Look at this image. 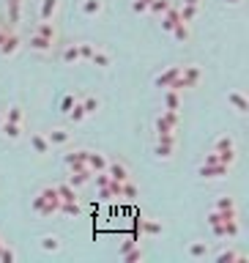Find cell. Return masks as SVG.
I'll list each match as a JSON object with an SVG mask.
<instances>
[{"mask_svg":"<svg viewBox=\"0 0 249 263\" xmlns=\"http://www.w3.org/2000/svg\"><path fill=\"white\" fill-rule=\"evenodd\" d=\"M176 77H181V63H170L167 69L153 74V88H161V91H164V88H170V83Z\"/></svg>","mask_w":249,"mask_h":263,"instance_id":"6da1fadb","label":"cell"},{"mask_svg":"<svg viewBox=\"0 0 249 263\" xmlns=\"http://www.w3.org/2000/svg\"><path fill=\"white\" fill-rule=\"evenodd\" d=\"M181 80H184L186 91H189V88H197L200 83H203V69H200L197 63H186V66H181Z\"/></svg>","mask_w":249,"mask_h":263,"instance_id":"7a4b0ae2","label":"cell"},{"mask_svg":"<svg viewBox=\"0 0 249 263\" xmlns=\"http://www.w3.org/2000/svg\"><path fill=\"white\" fill-rule=\"evenodd\" d=\"M85 159H88V148H74V151L63 154V165L69 167V170H82Z\"/></svg>","mask_w":249,"mask_h":263,"instance_id":"3957f363","label":"cell"},{"mask_svg":"<svg viewBox=\"0 0 249 263\" xmlns=\"http://www.w3.org/2000/svg\"><path fill=\"white\" fill-rule=\"evenodd\" d=\"M107 175H110L112 181H126L129 178V165H126L123 159H107V170H104Z\"/></svg>","mask_w":249,"mask_h":263,"instance_id":"277c9868","label":"cell"},{"mask_svg":"<svg viewBox=\"0 0 249 263\" xmlns=\"http://www.w3.org/2000/svg\"><path fill=\"white\" fill-rule=\"evenodd\" d=\"M230 173V167L225 165H200L197 167V175L203 181H217V178H225V175Z\"/></svg>","mask_w":249,"mask_h":263,"instance_id":"5b68a950","label":"cell"},{"mask_svg":"<svg viewBox=\"0 0 249 263\" xmlns=\"http://www.w3.org/2000/svg\"><path fill=\"white\" fill-rule=\"evenodd\" d=\"M19 47H22L19 36L14 30H9V33H6V39H3V44H0V55H3V58H14L19 52Z\"/></svg>","mask_w":249,"mask_h":263,"instance_id":"8992f818","label":"cell"},{"mask_svg":"<svg viewBox=\"0 0 249 263\" xmlns=\"http://www.w3.org/2000/svg\"><path fill=\"white\" fill-rule=\"evenodd\" d=\"M38 249L42 252H60L63 249V239L58 233H44V236H38Z\"/></svg>","mask_w":249,"mask_h":263,"instance_id":"52a82bcc","label":"cell"},{"mask_svg":"<svg viewBox=\"0 0 249 263\" xmlns=\"http://www.w3.org/2000/svg\"><path fill=\"white\" fill-rule=\"evenodd\" d=\"M225 99H227V104H230L233 110L238 112V116H246V112H249V99H246L241 91H227Z\"/></svg>","mask_w":249,"mask_h":263,"instance_id":"ba28073f","label":"cell"},{"mask_svg":"<svg viewBox=\"0 0 249 263\" xmlns=\"http://www.w3.org/2000/svg\"><path fill=\"white\" fill-rule=\"evenodd\" d=\"M208 252H211V247H208V241H203V239H194L186 244V258H192V260H203Z\"/></svg>","mask_w":249,"mask_h":263,"instance_id":"9c48e42d","label":"cell"},{"mask_svg":"<svg viewBox=\"0 0 249 263\" xmlns=\"http://www.w3.org/2000/svg\"><path fill=\"white\" fill-rule=\"evenodd\" d=\"M107 154H102V151H88V159H85V167H88L91 173H102V170H107Z\"/></svg>","mask_w":249,"mask_h":263,"instance_id":"30bf717a","label":"cell"},{"mask_svg":"<svg viewBox=\"0 0 249 263\" xmlns=\"http://www.w3.org/2000/svg\"><path fill=\"white\" fill-rule=\"evenodd\" d=\"M30 148H33V154H38V157H47V154L52 151L47 134H42V132H30Z\"/></svg>","mask_w":249,"mask_h":263,"instance_id":"8fae6325","label":"cell"},{"mask_svg":"<svg viewBox=\"0 0 249 263\" xmlns=\"http://www.w3.org/2000/svg\"><path fill=\"white\" fill-rule=\"evenodd\" d=\"M137 228H140V236H148V239L164 233V225H161L159 219H143V217H140V225Z\"/></svg>","mask_w":249,"mask_h":263,"instance_id":"7c38bea8","label":"cell"},{"mask_svg":"<svg viewBox=\"0 0 249 263\" xmlns=\"http://www.w3.org/2000/svg\"><path fill=\"white\" fill-rule=\"evenodd\" d=\"M47 140H50V145L63 148V145H69V143H71V132H69V129H63V126H55L52 132H47Z\"/></svg>","mask_w":249,"mask_h":263,"instance_id":"4fadbf2b","label":"cell"},{"mask_svg":"<svg viewBox=\"0 0 249 263\" xmlns=\"http://www.w3.org/2000/svg\"><path fill=\"white\" fill-rule=\"evenodd\" d=\"M214 260L217 263H244L246 255L238 252V249H233V247H227V249H219V252L214 255Z\"/></svg>","mask_w":249,"mask_h":263,"instance_id":"5bb4252c","label":"cell"},{"mask_svg":"<svg viewBox=\"0 0 249 263\" xmlns=\"http://www.w3.org/2000/svg\"><path fill=\"white\" fill-rule=\"evenodd\" d=\"M91 175L93 173L88 170V167H82V170H69V178H66V181H69L74 190H82L85 184H91Z\"/></svg>","mask_w":249,"mask_h":263,"instance_id":"9a60e30c","label":"cell"},{"mask_svg":"<svg viewBox=\"0 0 249 263\" xmlns=\"http://www.w3.org/2000/svg\"><path fill=\"white\" fill-rule=\"evenodd\" d=\"M214 208H217L219 214H238V206H235V198H230V195H219V198L214 200Z\"/></svg>","mask_w":249,"mask_h":263,"instance_id":"2e32d148","label":"cell"},{"mask_svg":"<svg viewBox=\"0 0 249 263\" xmlns=\"http://www.w3.org/2000/svg\"><path fill=\"white\" fill-rule=\"evenodd\" d=\"M161 104H164V110H181V91L164 88L161 91Z\"/></svg>","mask_w":249,"mask_h":263,"instance_id":"e0dca14e","label":"cell"},{"mask_svg":"<svg viewBox=\"0 0 249 263\" xmlns=\"http://www.w3.org/2000/svg\"><path fill=\"white\" fill-rule=\"evenodd\" d=\"M104 11V0H82L79 3V14L82 17H99Z\"/></svg>","mask_w":249,"mask_h":263,"instance_id":"ac0fdd59","label":"cell"},{"mask_svg":"<svg viewBox=\"0 0 249 263\" xmlns=\"http://www.w3.org/2000/svg\"><path fill=\"white\" fill-rule=\"evenodd\" d=\"M159 19H161V30H164V33H170V30H173V25H176L178 19H181V14H178V3H173L170 9H167Z\"/></svg>","mask_w":249,"mask_h":263,"instance_id":"d6986e66","label":"cell"},{"mask_svg":"<svg viewBox=\"0 0 249 263\" xmlns=\"http://www.w3.org/2000/svg\"><path fill=\"white\" fill-rule=\"evenodd\" d=\"M52 44H55V42H50V39L38 36V33H30V50L38 52V55H47V52H52Z\"/></svg>","mask_w":249,"mask_h":263,"instance_id":"ffe728a7","label":"cell"},{"mask_svg":"<svg viewBox=\"0 0 249 263\" xmlns=\"http://www.w3.org/2000/svg\"><path fill=\"white\" fill-rule=\"evenodd\" d=\"M0 132H3V137L9 140V143H17V140L22 137V124H11V121H3V124H0Z\"/></svg>","mask_w":249,"mask_h":263,"instance_id":"44dd1931","label":"cell"},{"mask_svg":"<svg viewBox=\"0 0 249 263\" xmlns=\"http://www.w3.org/2000/svg\"><path fill=\"white\" fill-rule=\"evenodd\" d=\"M173 39H176V42L178 44H186V42H189V39H192V30H189V22H184V19H178V22L176 25H173Z\"/></svg>","mask_w":249,"mask_h":263,"instance_id":"7402d4cb","label":"cell"},{"mask_svg":"<svg viewBox=\"0 0 249 263\" xmlns=\"http://www.w3.org/2000/svg\"><path fill=\"white\" fill-rule=\"evenodd\" d=\"M222 225H225V236H227V239H238V236H241L238 214H230V217H225V219H222Z\"/></svg>","mask_w":249,"mask_h":263,"instance_id":"603a6c76","label":"cell"},{"mask_svg":"<svg viewBox=\"0 0 249 263\" xmlns=\"http://www.w3.org/2000/svg\"><path fill=\"white\" fill-rule=\"evenodd\" d=\"M79 104H82L85 116H96V112L102 110V99H99V96H93V93H85V96L79 99Z\"/></svg>","mask_w":249,"mask_h":263,"instance_id":"cb8c5ba5","label":"cell"},{"mask_svg":"<svg viewBox=\"0 0 249 263\" xmlns=\"http://www.w3.org/2000/svg\"><path fill=\"white\" fill-rule=\"evenodd\" d=\"M79 200H60V206H58V214H63V217H69V219H77L79 217Z\"/></svg>","mask_w":249,"mask_h":263,"instance_id":"d4e9b609","label":"cell"},{"mask_svg":"<svg viewBox=\"0 0 249 263\" xmlns=\"http://www.w3.org/2000/svg\"><path fill=\"white\" fill-rule=\"evenodd\" d=\"M52 186H55V192H58V198H60V200H79L77 190H74L69 181H58V184H52Z\"/></svg>","mask_w":249,"mask_h":263,"instance_id":"484cf974","label":"cell"},{"mask_svg":"<svg viewBox=\"0 0 249 263\" xmlns=\"http://www.w3.org/2000/svg\"><path fill=\"white\" fill-rule=\"evenodd\" d=\"M60 9V0H42V6H38V17L42 19H55Z\"/></svg>","mask_w":249,"mask_h":263,"instance_id":"4316f807","label":"cell"},{"mask_svg":"<svg viewBox=\"0 0 249 263\" xmlns=\"http://www.w3.org/2000/svg\"><path fill=\"white\" fill-rule=\"evenodd\" d=\"M91 63L99 66V69H110V66H112V55L107 50H99V47H96V50H93V55H91Z\"/></svg>","mask_w":249,"mask_h":263,"instance_id":"83f0119b","label":"cell"},{"mask_svg":"<svg viewBox=\"0 0 249 263\" xmlns=\"http://www.w3.org/2000/svg\"><path fill=\"white\" fill-rule=\"evenodd\" d=\"M33 33H38V36L50 39V42H55V39H58V30H55V25H52V19H42V22L36 25V30H33Z\"/></svg>","mask_w":249,"mask_h":263,"instance_id":"f1b7e54d","label":"cell"},{"mask_svg":"<svg viewBox=\"0 0 249 263\" xmlns=\"http://www.w3.org/2000/svg\"><path fill=\"white\" fill-rule=\"evenodd\" d=\"M120 198L123 200H137L140 198V190H137V184H134L132 178L120 181Z\"/></svg>","mask_w":249,"mask_h":263,"instance_id":"f546056e","label":"cell"},{"mask_svg":"<svg viewBox=\"0 0 249 263\" xmlns=\"http://www.w3.org/2000/svg\"><path fill=\"white\" fill-rule=\"evenodd\" d=\"M176 151H178L176 145H161V143H156V145H153V157H156V159H161V162H170L173 157H176Z\"/></svg>","mask_w":249,"mask_h":263,"instance_id":"4dcf8cb0","label":"cell"},{"mask_svg":"<svg viewBox=\"0 0 249 263\" xmlns=\"http://www.w3.org/2000/svg\"><path fill=\"white\" fill-rule=\"evenodd\" d=\"M178 14H181V19L184 22H194L197 19V14H200V6H186V3H178Z\"/></svg>","mask_w":249,"mask_h":263,"instance_id":"1f68e13d","label":"cell"},{"mask_svg":"<svg viewBox=\"0 0 249 263\" xmlns=\"http://www.w3.org/2000/svg\"><path fill=\"white\" fill-rule=\"evenodd\" d=\"M161 121H164L170 129H176L178 132V126H181V110H161Z\"/></svg>","mask_w":249,"mask_h":263,"instance_id":"d6a6232c","label":"cell"},{"mask_svg":"<svg viewBox=\"0 0 249 263\" xmlns=\"http://www.w3.org/2000/svg\"><path fill=\"white\" fill-rule=\"evenodd\" d=\"M235 159H238V154H235V148H227V151H217V162L225 167H233Z\"/></svg>","mask_w":249,"mask_h":263,"instance_id":"836d02e7","label":"cell"},{"mask_svg":"<svg viewBox=\"0 0 249 263\" xmlns=\"http://www.w3.org/2000/svg\"><path fill=\"white\" fill-rule=\"evenodd\" d=\"M143 258H145V252H143V247H140V244H134L132 249H126V252L120 255V260H126V263H137Z\"/></svg>","mask_w":249,"mask_h":263,"instance_id":"e575fe53","label":"cell"},{"mask_svg":"<svg viewBox=\"0 0 249 263\" xmlns=\"http://www.w3.org/2000/svg\"><path fill=\"white\" fill-rule=\"evenodd\" d=\"M170 6H173V0H151V3H148V11H151L153 17H161Z\"/></svg>","mask_w":249,"mask_h":263,"instance_id":"d590c367","label":"cell"},{"mask_svg":"<svg viewBox=\"0 0 249 263\" xmlns=\"http://www.w3.org/2000/svg\"><path fill=\"white\" fill-rule=\"evenodd\" d=\"M22 118H25V110L19 104H11L3 116V121H11V124H22Z\"/></svg>","mask_w":249,"mask_h":263,"instance_id":"8d00e7d4","label":"cell"},{"mask_svg":"<svg viewBox=\"0 0 249 263\" xmlns=\"http://www.w3.org/2000/svg\"><path fill=\"white\" fill-rule=\"evenodd\" d=\"M60 60H63L66 66H74V63H79V52H77V44H69L63 50V55H60Z\"/></svg>","mask_w":249,"mask_h":263,"instance_id":"74e56055","label":"cell"},{"mask_svg":"<svg viewBox=\"0 0 249 263\" xmlns=\"http://www.w3.org/2000/svg\"><path fill=\"white\" fill-rule=\"evenodd\" d=\"M227 148H235L233 134H219V137L214 140V151H227Z\"/></svg>","mask_w":249,"mask_h":263,"instance_id":"f35d334b","label":"cell"},{"mask_svg":"<svg viewBox=\"0 0 249 263\" xmlns=\"http://www.w3.org/2000/svg\"><path fill=\"white\" fill-rule=\"evenodd\" d=\"M85 118H88V116H85L82 104H79V102H74V104H71V110H69V121H71V124H82Z\"/></svg>","mask_w":249,"mask_h":263,"instance_id":"ab89813d","label":"cell"},{"mask_svg":"<svg viewBox=\"0 0 249 263\" xmlns=\"http://www.w3.org/2000/svg\"><path fill=\"white\" fill-rule=\"evenodd\" d=\"M0 260H3V263H14L17 260V249L3 241V244H0Z\"/></svg>","mask_w":249,"mask_h":263,"instance_id":"60d3db41","label":"cell"},{"mask_svg":"<svg viewBox=\"0 0 249 263\" xmlns=\"http://www.w3.org/2000/svg\"><path fill=\"white\" fill-rule=\"evenodd\" d=\"M93 50H96V44H91V42H79V44H77L79 60H91V55H93Z\"/></svg>","mask_w":249,"mask_h":263,"instance_id":"b9f144b4","label":"cell"},{"mask_svg":"<svg viewBox=\"0 0 249 263\" xmlns=\"http://www.w3.org/2000/svg\"><path fill=\"white\" fill-rule=\"evenodd\" d=\"M42 208H44V195H42V192H36V195H33V200H30V211H33V214H38Z\"/></svg>","mask_w":249,"mask_h":263,"instance_id":"7bdbcfd3","label":"cell"},{"mask_svg":"<svg viewBox=\"0 0 249 263\" xmlns=\"http://www.w3.org/2000/svg\"><path fill=\"white\" fill-rule=\"evenodd\" d=\"M132 11H134V14H145V11H148V0H132Z\"/></svg>","mask_w":249,"mask_h":263,"instance_id":"ee69618b","label":"cell"},{"mask_svg":"<svg viewBox=\"0 0 249 263\" xmlns=\"http://www.w3.org/2000/svg\"><path fill=\"white\" fill-rule=\"evenodd\" d=\"M71 104H74V96H71V93H66V96L60 99V112H69Z\"/></svg>","mask_w":249,"mask_h":263,"instance_id":"f6af8a7d","label":"cell"},{"mask_svg":"<svg viewBox=\"0 0 249 263\" xmlns=\"http://www.w3.org/2000/svg\"><path fill=\"white\" fill-rule=\"evenodd\" d=\"M208 228H211L214 239H227V236H225V225H222V222H217V225H208Z\"/></svg>","mask_w":249,"mask_h":263,"instance_id":"bcb514c9","label":"cell"},{"mask_svg":"<svg viewBox=\"0 0 249 263\" xmlns=\"http://www.w3.org/2000/svg\"><path fill=\"white\" fill-rule=\"evenodd\" d=\"M205 222H208V225H217V222H222V214L217 211V208H211V211L205 214Z\"/></svg>","mask_w":249,"mask_h":263,"instance_id":"7dc6e473","label":"cell"},{"mask_svg":"<svg viewBox=\"0 0 249 263\" xmlns=\"http://www.w3.org/2000/svg\"><path fill=\"white\" fill-rule=\"evenodd\" d=\"M153 129H156V134H164V132H176V129H170V126H167V124H164V121H161V118H156V121H153Z\"/></svg>","mask_w":249,"mask_h":263,"instance_id":"c3c4849f","label":"cell"},{"mask_svg":"<svg viewBox=\"0 0 249 263\" xmlns=\"http://www.w3.org/2000/svg\"><path fill=\"white\" fill-rule=\"evenodd\" d=\"M181 3H186V6H200L203 0H181Z\"/></svg>","mask_w":249,"mask_h":263,"instance_id":"681fc988","label":"cell"},{"mask_svg":"<svg viewBox=\"0 0 249 263\" xmlns=\"http://www.w3.org/2000/svg\"><path fill=\"white\" fill-rule=\"evenodd\" d=\"M225 3H227V6H238L241 0H225Z\"/></svg>","mask_w":249,"mask_h":263,"instance_id":"f907efd6","label":"cell"},{"mask_svg":"<svg viewBox=\"0 0 249 263\" xmlns=\"http://www.w3.org/2000/svg\"><path fill=\"white\" fill-rule=\"evenodd\" d=\"M0 124H3V112H0Z\"/></svg>","mask_w":249,"mask_h":263,"instance_id":"816d5d0a","label":"cell"},{"mask_svg":"<svg viewBox=\"0 0 249 263\" xmlns=\"http://www.w3.org/2000/svg\"><path fill=\"white\" fill-rule=\"evenodd\" d=\"M0 244H3V236H0Z\"/></svg>","mask_w":249,"mask_h":263,"instance_id":"f5cc1de1","label":"cell"},{"mask_svg":"<svg viewBox=\"0 0 249 263\" xmlns=\"http://www.w3.org/2000/svg\"><path fill=\"white\" fill-rule=\"evenodd\" d=\"M148 3H151V0H148Z\"/></svg>","mask_w":249,"mask_h":263,"instance_id":"db71d44e","label":"cell"}]
</instances>
